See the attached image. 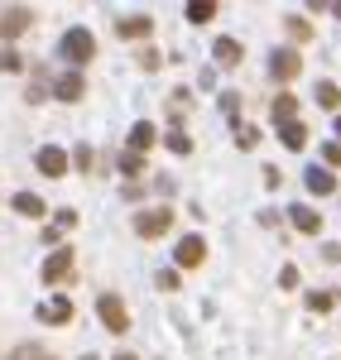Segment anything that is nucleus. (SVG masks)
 <instances>
[{
    "label": "nucleus",
    "instance_id": "nucleus-5",
    "mask_svg": "<svg viewBox=\"0 0 341 360\" xmlns=\"http://www.w3.org/2000/svg\"><path fill=\"white\" fill-rule=\"evenodd\" d=\"M67 269H72V250H67V245H58L53 255L44 259L39 278H44V283H63V278H67Z\"/></svg>",
    "mask_w": 341,
    "mask_h": 360
},
{
    "label": "nucleus",
    "instance_id": "nucleus-26",
    "mask_svg": "<svg viewBox=\"0 0 341 360\" xmlns=\"http://www.w3.org/2000/svg\"><path fill=\"white\" fill-rule=\"evenodd\" d=\"M140 168H144V159H140V154H130V149H125V159H120V173H125V178H135Z\"/></svg>",
    "mask_w": 341,
    "mask_h": 360
},
{
    "label": "nucleus",
    "instance_id": "nucleus-8",
    "mask_svg": "<svg viewBox=\"0 0 341 360\" xmlns=\"http://www.w3.org/2000/svg\"><path fill=\"white\" fill-rule=\"evenodd\" d=\"M82 91H86L82 72H63V77H53V96L58 101H82Z\"/></svg>",
    "mask_w": 341,
    "mask_h": 360
},
{
    "label": "nucleus",
    "instance_id": "nucleus-15",
    "mask_svg": "<svg viewBox=\"0 0 341 360\" xmlns=\"http://www.w3.org/2000/svg\"><path fill=\"white\" fill-rule=\"evenodd\" d=\"M25 29H29V10H10V15L0 20V34H5V39H15V34H25Z\"/></svg>",
    "mask_w": 341,
    "mask_h": 360
},
{
    "label": "nucleus",
    "instance_id": "nucleus-9",
    "mask_svg": "<svg viewBox=\"0 0 341 360\" xmlns=\"http://www.w3.org/2000/svg\"><path fill=\"white\" fill-rule=\"evenodd\" d=\"M288 221L298 226L303 236H317V231H322V217H317L313 207H303V202H293V207H288Z\"/></svg>",
    "mask_w": 341,
    "mask_h": 360
},
{
    "label": "nucleus",
    "instance_id": "nucleus-6",
    "mask_svg": "<svg viewBox=\"0 0 341 360\" xmlns=\"http://www.w3.org/2000/svg\"><path fill=\"white\" fill-rule=\"evenodd\" d=\"M173 255H178V264H183V269H198L202 259H207V240H202V236H183Z\"/></svg>",
    "mask_w": 341,
    "mask_h": 360
},
{
    "label": "nucleus",
    "instance_id": "nucleus-18",
    "mask_svg": "<svg viewBox=\"0 0 341 360\" xmlns=\"http://www.w3.org/2000/svg\"><path fill=\"white\" fill-rule=\"evenodd\" d=\"M303 303H308V312H332V303H337V293H332V288H313V293H308Z\"/></svg>",
    "mask_w": 341,
    "mask_h": 360
},
{
    "label": "nucleus",
    "instance_id": "nucleus-3",
    "mask_svg": "<svg viewBox=\"0 0 341 360\" xmlns=\"http://www.w3.org/2000/svg\"><path fill=\"white\" fill-rule=\"evenodd\" d=\"M298 68H303V58L293 53V49H274V53H269V77H274V82H293Z\"/></svg>",
    "mask_w": 341,
    "mask_h": 360
},
{
    "label": "nucleus",
    "instance_id": "nucleus-22",
    "mask_svg": "<svg viewBox=\"0 0 341 360\" xmlns=\"http://www.w3.org/2000/svg\"><path fill=\"white\" fill-rule=\"evenodd\" d=\"M284 29L293 34V39H313V25H308L303 15H288V20H284Z\"/></svg>",
    "mask_w": 341,
    "mask_h": 360
},
{
    "label": "nucleus",
    "instance_id": "nucleus-25",
    "mask_svg": "<svg viewBox=\"0 0 341 360\" xmlns=\"http://www.w3.org/2000/svg\"><path fill=\"white\" fill-rule=\"evenodd\" d=\"M72 164L82 168V173H91V168H96V154H91V144H77V154H72Z\"/></svg>",
    "mask_w": 341,
    "mask_h": 360
},
{
    "label": "nucleus",
    "instance_id": "nucleus-19",
    "mask_svg": "<svg viewBox=\"0 0 341 360\" xmlns=\"http://www.w3.org/2000/svg\"><path fill=\"white\" fill-rule=\"evenodd\" d=\"M217 63H221V68H236V63H240V44H236V39H217Z\"/></svg>",
    "mask_w": 341,
    "mask_h": 360
},
{
    "label": "nucleus",
    "instance_id": "nucleus-16",
    "mask_svg": "<svg viewBox=\"0 0 341 360\" xmlns=\"http://www.w3.org/2000/svg\"><path fill=\"white\" fill-rule=\"evenodd\" d=\"M15 212H20V217H44V197H34V193H15Z\"/></svg>",
    "mask_w": 341,
    "mask_h": 360
},
{
    "label": "nucleus",
    "instance_id": "nucleus-17",
    "mask_svg": "<svg viewBox=\"0 0 341 360\" xmlns=\"http://www.w3.org/2000/svg\"><path fill=\"white\" fill-rule=\"evenodd\" d=\"M279 139H284L288 149H303L308 144V125H298V120L293 125H279Z\"/></svg>",
    "mask_w": 341,
    "mask_h": 360
},
{
    "label": "nucleus",
    "instance_id": "nucleus-10",
    "mask_svg": "<svg viewBox=\"0 0 341 360\" xmlns=\"http://www.w3.org/2000/svg\"><path fill=\"white\" fill-rule=\"evenodd\" d=\"M72 317V303L67 298H49V303H39V322H49V327H63Z\"/></svg>",
    "mask_w": 341,
    "mask_h": 360
},
{
    "label": "nucleus",
    "instance_id": "nucleus-2",
    "mask_svg": "<svg viewBox=\"0 0 341 360\" xmlns=\"http://www.w3.org/2000/svg\"><path fill=\"white\" fill-rule=\"evenodd\" d=\"M169 226H173V212H169V207H159V212H140V217H135V236H144V240H159Z\"/></svg>",
    "mask_w": 341,
    "mask_h": 360
},
{
    "label": "nucleus",
    "instance_id": "nucleus-35",
    "mask_svg": "<svg viewBox=\"0 0 341 360\" xmlns=\"http://www.w3.org/2000/svg\"><path fill=\"white\" fill-rule=\"evenodd\" d=\"M82 360H96V356H82Z\"/></svg>",
    "mask_w": 341,
    "mask_h": 360
},
{
    "label": "nucleus",
    "instance_id": "nucleus-14",
    "mask_svg": "<svg viewBox=\"0 0 341 360\" xmlns=\"http://www.w3.org/2000/svg\"><path fill=\"white\" fill-rule=\"evenodd\" d=\"M149 144H154V125L140 120V125L130 130V154H140V159H144V149H149Z\"/></svg>",
    "mask_w": 341,
    "mask_h": 360
},
{
    "label": "nucleus",
    "instance_id": "nucleus-1",
    "mask_svg": "<svg viewBox=\"0 0 341 360\" xmlns=\"http://www.w3.org/2000/svg\"><path fill=\"white\" fill-rule=\"evenodd\" d=\"M58 53L72 63V72H77L82 63H91V53H96V39H91V29H82V25L67 29V34H63V44H58Z\"/></svg>",
    "mask_w": 341,
    "mask_h": 360
},
{
    "label": "nucleus",
    "instance_id": "nucleus-23",
    "mask_svg": "<svg viewBox=\"0 0 341 360\" xmlns=\"http://www.w3.org/2000/svg\"><path fill=\"white\" fill-rule=\"evenodd\" d=\"M5 360H58V356H49V351H39V346H20V351H10Z\"/></svg>",
    "mask_w": 341,
    "mask_h": 360
},
{
    "label": "nucleus",
    "instance_id": "nucleus-24",
    "mask_svg": "<svg viewBox=\"0 0 341 360\" xmlns=\"http://www.w3.org/2000/svg\"><path fill=\"white\" fill-rule=\"evenodd\" d=\"M236 144H240V149H255L259 130H255V125H236Z\"/></svg>",
    "mask_w": 341,
    "mask_h": 360
},
{
    "label": "nucleus",
    "instance_id": "nucleus-34",
    "mask_svg": "<svg viewBox=\"0 0 341 360\" xmlns=\"http://www.w3.org/2000/svg\"><path fill=\"white\" fill-rule=\"evenodd\" d=\"M337 135H341V115H337Z\"/></svg>",
    "mask_w": 341,
    "mask_h": 360
},
{
    "label": "nucleus",
    "instance_id": "nucleus-32",
    "mask_svg": "<svg viewBox=\"0 0 341 360\" xmlns=\"http://www.w3.org/2000/svg\"><path fill=\"white\" fill-rule=\"evenodd\" d=\"M332 15H337V20H341V0H337V5H332Z\"/></svg>",
    "mask_w": 341,
    "mask_h": 360
},
{
    "label": "nucleus",
    "instance_id": "nucleus-20",
    "mask_svg": "<svg viewBox=\"0 0 341 360\" xmlns=\"http://www.w3.org/2000/svg\"><path fill=\"white\" fill-rule=\"evenodd\" d=\"M188 20H193V25L217 20V0H193V5H188Z\"/></svg>",
    "mask_w": 341,
    "mask_h": 360
},
{
    "label": "nucleus",
    "instance_id": "nucleus-27",
    "mask_svg": "<svg viewBox=\"0 0 341 360\" xmlns=\"http://www.w3.org/2000/svg\"><path fill=\"white\" fill-rule=\"evenodd\" d=\"M169 149H173V154H188V149H193V139L183 135V130H169Z\"/></svg>",
    "mask_w": 341,
    "mask_h": 360
},
{
    "label": "nucleus",
    "instance_id": "nucleus-33",
    "mask_svg": "<svg viewBox=\"0 0 341 360\" xmlns=\"http://www.w3.org/2000/svg\"><path fill=\"white\" fill-rule=\"evenodd\" d=\"M115 360H135V356H130V351H120V356H115Z\"/></svg>",
    "mask_w": 341,
    "mask_h": 360
},
{
    "label": "nucleus",
    "instance_id": "nucleus-13",
    "mask_svg": "<svg viewBox=\"0 0 341 360\" xmlns=\"http://www.w3.org/2000/svg\"><path fill=\"white\" fill-rule=\"evenodd\" d=\"M120 34H125V39H149V29H154V20H149V15H135V20H120Z\"/></svg>",
    "mask_w": 341,
    "mask_h": 360
},
{
    "label": "nucleus",
    "instance_id": "nucleus-28",
    "mask_svg": "<svg viewBox=\"0 0 341 360\" xmlns=\"http://www.w3.org/2000/svg\"><path fill=\"white\" fill-rule=\"evenodd\" d=\"M0 72H20V53L15 49H0Z\"/></svg>",
    "mask_w": 341,
    "mask_h": 360
},
{
    "label": "nucleus",
    "instance_id": "nucleus-30",
    "mask_svg": "<svg viewBox=\"0 0 341 360\" xmlns=\"http://www.w3.org/2000/svg\"><path fill=\"white\" fill-rule=\"evenodd\" d=\"M221 111L236 120V111H240V96H236V91H226V96H221Z\"/></svg>",
    "mask_w": 341,
    "mask_h": 360
},
{
    "label": "nucleus",
    "instance_id": "nucleus-12",
    "mask_svg": "<svg viewBox=\"0 0 341 360\" xmlns=\"http://www.w3.org/2000/svg\"><path fill=\"white\" fill-rule=\"evenodd\" d=\"M293 115H298L293 91H279V96H274V120H279V125H293Z\"/></svg>",
    "mask_w": 341,
    "mask_h": 360
},
{
    "label": "nucleus",
    "instance_id": "nucleus-4",
    "mask_svg": "<svg viewBox=\"0 0 341 360\" xmlns=\"http://www.w3.org/2000/svg\"><path fill=\"white\" fill-rule=\"evenodd\" d=\"M96 312H101L106 332H125V327H130V312H125V303H120L115 293H101V303H96Z\"/></svg>",
    "mask_w": 341,
    "mask_h": 360
},
{
    "label": "nucleus",
    "instance_id": "nucleus-11",
    "mask_svg": "<svg viewBox=\"0 0 341 360\" xmlns=\"http://www.w3.org/2000/svg\"><path fill=\"white\" fill-rule=\"evenodd\" d=\"M303 178H308V193H317V197L337 193V178H332V168H308Z\"/></svg>",
    "mask_w": 341,
    "mask_h": 360
},
{
    "label": "nucleus",
    "instance_id": "nucleus-21",
    "mask_svg": "<svg viewBox=\"0 0 341 360\" xmlns=\"http://www.w3.org/2000/svg\"><path fill=\"white\" fill-rule=\"evenodd\" d=\"M317 106L337 111V106H341V86H332V82H317Z\"/></svg>",
    "mask_w": 341,
    "mask_h": 360
},
{
    "label": "nucleus",
    "instance_id": "nucleus-7",
    "mask_svg": "<svg viewBox=\"0 0 341 360\" xmlns=\"http://www.w3.org/2000/svg\"><path fill=\"white\" fill-rule=\"evenodd\" d=\"M34 164H39V173H49V178H63V173H67V154H63L58 144H44V149L34 154Z\"/></svg>",
    "mask_w": 341,
    "mask_h": 360
},
{
    "label": "nucleus",
    "instance_id": "nucleus-31",
    "mask_svg": "<svg viewBox=\"0 0 341 360\" xmlns=\"http://www.w3.org/2000/svg\"><path fill=\"white\" fill-rule=\"evenodd\" d=\"M322 159H327V164H332V168L341 164V139H337V144H327V149H322Z\"/></svg>",
    "mask_w": 341,
    "mask_h": 360
},
{
    "label": "nucleus",
    "instance_id": "nucleus-29",
    "mask_svg": "<svg viewBox=\"0 0 341 360\" xmlns=\"http://www.w3.org/2000/svg\"><path fill=\"white\" fill-rule=\"evenodd\" d=\"M279 283H284V288H298V264H284V269H279Z\"/></svg>",
    "mask_w": 341,
    "mask_h": 360
}]
</instances>
